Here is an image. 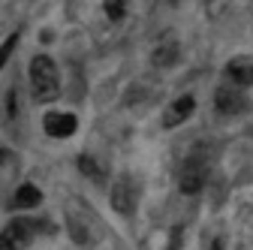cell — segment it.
Wrapping results in <instances>:
<instances>
[{"mask_svg":"<svg viewBox=\"0 0 253 250\" xmlns=\"http://www.w3.org/2000/svg\"><path fill=\"white\" fill-rule=\"evenodd\" d=\"M30 90H34L37 103H51L60 93V79H57V67L54 60L45 54H37L30 60Z\"/></svg>","mask_w":253,"mask_h":250,"instance_id":"1","label":"cell"},{"mask_svg":"<svg viewBox=\"0 0 253 250\" xmlns=\"http://www.w3.org/2000/svg\"><path fill=\"white\" fill-rule=\"evenodd\" d=\"M37 220H30V217H18L12 220L6 229H3V250H21L24 244H30V238L37 235Z\"/></svg>","mask_w":253,"mask_h":250,"instance_id":"2","label":"cell"},{"mask_svg":"<svg viewBox=\"0 0 253 250\" xmlns=\"http://www.w3.org/2000/svg\"><path fill=\"white\" fill-rule=\"evenodd\" d=\"M205 181H208V169H205V163H202V160H196V157H193V160H187V163H184L178 187H181V193L193 196V193H199L202 187H205Z\"/></svg>","mask_w":253,"mask_h":250,"instance_id":"3","label":"cell"},{"mask_svg":"<svg viewBox=\"0 0 253 250\" xmlns=\"http://www.w3.org/2000/svg\"><path fill=\"white\" fill-rule=\"evenodd\" d=\"M42 130L51 136V139H67V136H73L76 130H79V121H76V115H63V112H51V115H45L42 118Z\"/></svg>","mask_w":253,"mask_h":250,"instance_id":"4","label":"cell"},{"mask_svg":"<svg viewBox=\"0 0 253 250\" xmlns=\"http://www.w3.org/2000/svg\"><path fill=\"white\" fill-rule=\"evenodd\" d=\"M109 202H112V208H115L118 214H133V211H136V187H133V181H130V178H121V181L112 187Z\"/></svg>","mask_w":253,"mask_h":250,"instance_id":"5","label":"cell"},{"mask_svg":"<svg viewBox=\"0 0 253 250\" xmlns=\"http://www.w3.org/2000/svg\"><path fill=\"white\" fill-rule=\"evenodd\" d=\"M214 106H217L220 115H241L247 109V97L241 90H235V84L232 87H220L214 93Z\"/></svg>","mask_w":253,"mask_h":250,"instance_id":"6","label":"cell"},{"mask_svg":"<svg viewBox=\"0 0 253 250\" xmlns=\"http://www.w3.org/2000/svg\"><path fill=\"white\" fill-rule=\"evenodd\" d=\"M193 109H196V100L190 97V93H184V97H178L169 109H166V115H163V124L172 130V127H178V124H184L190 115H193Z\"/></svg>","mask_w":253,"mask_h":250,"instance_id":"7","label":"cell"},{"mask_svg":"<svg viewBox=\"0 0 253 250\" xmlns=\"http://www.w3.org/2000/svg\"><path fill=\"white\" fill-rule=\"evenodd\" d=\"M226 76H229V82H232L235 87L253 84V60H247V57L229 60V64H226Z\"/></svg>","mask_w":253,"mask_h":250,"instance_id":"8","label":"cell"},{"mask_svg":"<svg viewBox=\"0 0 253 250\" xmlns=\"http://www.w3.org/2000/svg\"><path fill=\"white\" fill-rule=\"evenodd\" d=\"M40 199H42V193L34 184H21L15 190V208H34V205H40Z\"/></svg>","mask_w":253,"mask_h":250,"instance_id":"9","label":"cell"},{"mask_svg":"<svg viewBox=\"0 0 253 250\" xmlns=\"http://www.w3.org/2000/svg\"><path fill=\"white\" fill-rule=\"evenodd\" d=\"M124 12H126V6H124V0H106V15H109L112 21L124 18Z\"/></svg>","mask_w":253,"mask_h":250,"instance_id":"10","label":"cell"},{"mask_svg":"<svg viewBox=\"0 0 253 250\" xmlns=\"http://www.w3.org/2000/svg\"><path fill=\"white\" fill-rule=\"evenodd\" d=\"M79 166H82V169H84V175H90L93 181H100V178H103V175H100V169H97V163H93L90 157H82V160H79Z\"/></svg>","mask_w":253,"mask_h":250,"instance_id":"11","label":"cell"},{"mask_svg":"<svg viewBox=\"0 0 253 250\" xmlns=\"http://www.w3.org/2000/svg\"><path fill=\"white\" fill-rule=\"evenodd\" d=\"M15 42H18V34H15V37H9V40H6V45H3V60H6V57H9V51H12V48H15Z\"/></svg>","mask_w":253,"mask_h":250,"instance_id":"12","label":"cell"},{"mask_svg":"<svg viewBox=\"0 0 253 250\" xmlns=\"http://www.w3.org/2000/svg\"><path fill=\"white\" fill-rule=\"evenodd\" d=\"M6 103H9V115H15V112H18V106H15V93H6Z\"/></svg>","mask_w":253,"mask_h":250,"instance_id":"13","label":"cell"},{"mask_svg":"<svg viewBox=\"0 0 253 250\" xmlns=\"http://www.w3.org/2000/svg\"><path fill=\"white\" fill-rule=\"evenodd\" d=\"M208 250H223V241H220V238H214V241H211V247H208Z\"/></svg>","mask_w":253,"mask_h":250,"instance_id":"14","label":"cell"}]
</instances>
